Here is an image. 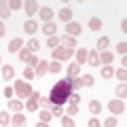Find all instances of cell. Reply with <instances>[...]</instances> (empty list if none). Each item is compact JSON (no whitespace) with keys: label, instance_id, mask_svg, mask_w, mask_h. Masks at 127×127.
Wrapping results in <instances>:
<instances>
[{"label":"cell","instance_id":"obj_1","mask_svg":"<svg viewBox=\"0 0 127 127\" xmlns=\"http://www.w3.org/2000/svg\"><path fill=\"white\" fill-rule=\"evenodd\" d=\"M70 93H72V87H70V78H62V81H57L53 85V89H51V95H49V102L53 106H62L68 102Z\"/></svg>","mask_w":127,"mask_h":127},{"label":"cell","instance_id":"obj_2","mask_svg":"<svg viewBox=\"0 0 127 127\" xmlns=\"http://www.w3.org/2000/svg\"><path fill=\"white\" fill-rule=\"evenodd\" d=\"M13 91L19 95V97H30V93H32V87L28 85L26 81H17V83H15V87H13Z\"/></svg>","mask_w":127,"mask_h":127},{"label":"cell","instance_id":"obj_3","mask_svg":"<svg viewBox=\"0 0 127 127\" xmlns=\"http://www.w3.org/2000/svg\"><path fill=\"white\" fill-rule=\"evenodd\" d=\"M72 53H74L72 49L57 47V49H53V59H55V62H59V59H70V57H72Z\"/></svg>","mask_w":127,"mask_h":127},{"label":"cell","instance_id":"obj_4","mask_svg":"<svg viewBox=\"0 0 127 127\" xmlns=\"http://www.w3.org/2000/svg\"><path fill=\"white\" fill-rule=\"evenodd\" d=\"M38 102H40V93L38 91H32L30 93V97H28V110H36L38 108Z\"/></svg>","mask_w":127,"mask_h":127},{"label":"cell","instance_id":"obj_5","mask_svg":"<svg viewBox=\"0 0 127 127\" xmlns=\"http://www.w3.org/2000/svg\"><path fill=\"white\" fill-rule=\"evenodd\" d=\"M108 108L112 114H121L125 110V104H123V100H112V102H108Z\"/></svg>","mask_w":127,"mask_h":127},{"label":"cell","instance_id":"obj_6","mask_svg":"<svg viewBox=\"0 0 127 127\" xmlns=\"http://www.w3.org/2000/svg\"><path fill=\"white\" fill-rule=\"evenodd\" d=\"M66 34H68V36H78V34H81V23H76V21H70L68 26H66Z\"/></svg>","mask_w":127,"mask_h":127},{"label":"cell","instance_id":"obj_7","mask_svg":"<svg viewBox=\"0 0 127 127\" xmlns=\"http://www.w3.org/2000/svg\"><path fill=\"white\" fill-rule=\"evenodd\" d=\"M59 42L64 45V49H72V51H74V47H76V38L68 36V34H66L64 38H59Z\"/></svg>","mask_w":127,"mask_h":127},{"label":"cell","instance_id":"obj_8","mask_svg":"<svg viewBox=\"0 0 127 127\" xmlns=\"http://www.w3.org/2000/svg\"><path fill=\"white\" fill-rule=\"evenodd\" d=\"M40 19L47 23H51V19H53V11H51V6H42L40 9Z\"/></svg>","mask_w":127,"mask_h":127},{"label":"cell","instance_id":"obj_9","mask_svg":"<svg viewBox=\"0 0 127 127\" xmlns=\"http://www.w3.org/2000/svg\"><path fill=\"white\" fill-rule=\"evenodd\" d=\"M21 47H23V40H21V38H13V40L9 42V51H11V53L21 51Z\"/></svg>","mask_w":127,"mask_h":127},{"label":"cell","instance_id":"obj_10","mask_svg":"<svg viewBox=\"0 0 127 127\" xmlns=\"http://www.w3.org/2000/svg\"><path fill=\"white\" fill-rule=\"evenodd\" d=\"M23 30H26L30 36H34V34H36V30H38V26H36V21H34V19H30V21L23 23Z\"/></svg>","mask_w":127,"mask_h":127},{"label":"cell","instance_id":"obj_11","mask_svg":"<svg viewBox=\"0 0 127 127\" xmlns=\"http://www.w3.org/2000/svg\"><path fill=\"white\" fill-rule=\"evenodd\" d=\"M59 19L66 21V23H70V21H72V9H68V6L62 9V11H59Z\"/></svg>","mask_w":127,"mask_h":127},{"label":"cell","instance_id":"obj_12","mask_svg":"<svg viewBox=\"0 0 127 127\" xmlns=\"http://www.w3.org/2000/svg\"><path fill=\"white\" fill-rule=\"evenodd\" d=\"M49 72V62H38L36 66V76H45Z\"/></svg>","mask_w":127,"mask_h":127},{"label":"cell","instance_id":"obj_13","mask_svg":"<svg viewBox=\"0 0 127 127\" xmlns=\"http://www.w3.org/2000/svg\"><path fill=\"white\" fill-rule=\"evenodd\" d=\"M89 112H91V114L102 112V102H100V100H91V102H89Z\"/></svg>","mask_w":127,"mask_h":127},{"label":"cell","instance_id":"obj_14","mask_svg":"<svg viewBox=\"0 0 127 127\" xmlns=\"http://www.w3.org/2000/svg\"><path fill=\"white\" fill-rule=\"evenodd\" d=\"M11 125H13V127H23V125H26V117L17 112L13 119H11Z\"/></svg>","mask_w":127,"mask_h":127},{"label":"cell","instance_id":"obj_15","mask_svg":"<svg viewBox=\"0 0 127 127\" xmlns=\"http://www.w3.org/2000/svg\"><path fill=\"white\" fill-rule=\"evenodd\" d=\"M87 62H89L91 66H100V55H97V51H89V55H87Z\"/></svg>","mask_w":127,"mask_h":127},{"label":"cell","instance_id":"obj_16","mask_svg":"<svg viewBox=\"0 0 127 127\" xmlns=\"http://www.w3.org/2000/svg\"><path fill=\"white\" fill-rule=\"evenodd\" d=\"M87 55H89V51H87V49H78L76 51V64H78V66L87 62Z\"/></svg>","mask_w":127,"mask_h":127},{"label":"cell","instance_id":"obj_17","mask_svg":"<svg viewBox=\"0 0 127 127\" xmlns=\"http://www.w3.org/2000/svg\"><path fill=\"white\" fill-rule=\"evenodd\" d=\"M13 76H15L13 66H4V68H2V78H4V81H11Z\"/></svg>","mask_w":127,"mask_h":127},{"label":"cell","instance_id":"obj_18","mask_svg":"<svg viewBox=\"0 0 127 127\" xmlns=\"http://www.w3.org/2000/svg\"><path fill=\"white\" fill-rule=\"evenodd\" d=\"M9 15H11L9 4H6V2H0V21H2V19H6Z\"/></svg>","mask_w":127,"mask_h":127},{"label":"cell","instance_id":"obj_19","mask_svg":"<svg viewBox=\"0 0 127 127\" xmlns=\"http://www.w3.org/2000/svg\"><path fill=\"white\" fill-rule=\"evenodd\" d=\"M38 47H40V45H38L36 36H32L30 40H28V51H32V53H36V51H38Z\"/></svg>","mask_w":127,"mask_h":127},{"label":"cell","instance_id":"obj_20","mask_svg":"<svg viewBox=\"0 0 127 127\" xmlns=\"http://www.w3.org/2000/svg\"><path fill=\"white\" fill-rule=\"evenodd\" d=\"M23 6H26V13H28V15H34V13H36L38 9H40V6H38L36 2H26Z\"/></svg>","mask_w":127,"mask_h":127},{"label":"cell","instance_id":"obj_21","mask_svg":"<svg viewBox=\"0 0 127 127\" xmlns=\"http://www.w3.org/2000/svg\"><path fill=\"white\" fill-rule=\"evenodd\" d=\"M78 72H81V66H78V64H70V66H68V74H70L72 78H76Z\"/></svg>","mask_w":127,"mask_h":127},{"label":"cell","instance_id":"obj_22","mask_svg":"<svg viewBox=\"0 0 127 127\" xmlns=\"http://www.w3.org/2000/svg\"><path fill=\"white\" fill-rule=\"evenodd\" d=\"M89 28H91V30H100V28H102V19L100 17H91L89 19Z\"/></svg>","mask_w":127,"mask_h":127},{"label":"cell","instance_id":"obj_23","mask_svg":"<svg viewBox=\"0 0 127 127\" xmlns=\"http://www.w3.org/2000/svg\"><path fill=\"white\" fill-rule=\"evenodd\" d=\"M42 32H45L49 38L55 36V26H53V23H45V26H42Z\"/></svg>","mask_w":127,"mask_h":127},{"label":"cell","instance_id":"obj_24","mask_svg":"<svg viewBox=\"0 0 127 127\" xmlns=\"http://www.w3.org/2000/svg\"><path fill=\"white\" fill-rule=\"evenodd\" d=\"M19 57H21L23 62H28V64H30V59L34 57V53H32V51H28V49H21V51H19Z\"/></svg>","mask_w":127,"mask_h":127},{"label":"cell","instance_id":"obj_25","mask_svg":"<svg viewBox=\"0 0 127 127\" xmlns=\"http://www.w3.org/2000/svg\"><path fill=\"white\" fill-rule=\"evenodd\" d=\"M108 38H106V36H102L100 38V40H97V53H102V51H106V47H108Z\"/></svg>","mask_w":127,"mask_h":127},{"label":"cell","instance_id":"obj_26","mask_svg":"<svg viewBox=\"0 0 127 127\" xmlns=\"http://www.w3.org/2000/svg\"><path fill=\"white\" fill-rule=\"evenodd\" d=\"M70 87H72V91L83 89V81H81V78H70Z\"/></svg>","mask_w":127,"mask_h":127},{"label":"cell","instance_id":"obj_27","mask_svg":"<svg viewBox=\"0 0 127 127\" xmlns=\"http://www.w3.org/2000/svg\"><path fill=\"white\" fill-rule=\"evenodd\" d=\"M97 55H100V64H102V62H104V64H110V62H112V55H110L108 51H102V53H97Z\"/></svg>","mask_w":127,"mask_h":127},{"label":"cell","instance_id":"obj_28","mask_svg":"<svg viewBox=\"0 0 127 127\" xmlns=\"http://www.w3.org/2000/svg\"><path fill=\"white\" fill-rule=\"evenodd\" d=\"M9 108L17 112V110H21V108H23V104H21L19 100H9Z\"/></svg>","mask_w":127,"mask_h":127},{"label":"cell","instance_id":"obj_29","mask_svg":"<svg viewBox=\"0 0 127 127\" xmlns=\"http://www.w3.org/2000/svg\"><path fill=\"white\" fill-rule=\"evenodd\" d=\"M47 45H49V49H57V47H59V38L57 36H51L49 40H47Z\"/></svg>","mask_w":127,"mask_h":127},{"label":"cell","instance_id":"obj_30","mask_svg":"<svg viewBox=\"0 0 127 127\" xmlns=\"http://www.w3.org/2000/svg\"><path fill=\"white\" fill-rule=\"evenodd\" d=\"M81 81H83V87H91L93 85V76H91V74H85Z\"/></svg>","mask_w":127,"mask_h":127},{"label":"cell","instance_id":"obj_31","mask_svg":"<svg viewBox=\"0 0 127 127\" xmlns=\"http://www.w3.org/2000/svg\"><path fill=\"white\" fill-rule=\"evenodd\" d=\"M59 70H62V64L59 62H51L49 64V72H59Z\"/></svg>","mask_w":127,"mask_h":127},{"label":"cell","instance_id":"obj_32","mask_svg":"<svg viewBox=\"0 0 127 127\" xmlns=\"http://www.w3.org/2000/svg\"><path fill=\"white\" fill-rule=\"evenodd\" d=\"M112 74H114V70L110 68V66H106V68H102V76H104V78H110Z\"/></svg>","mask_w":127,"mask_h":127},{"label":"cell","instance_id":"obj_33","mask_svg":"<svg viewBox=\"0 0 127 127\" xmlns=\"http://www.w3.org/2000/svg\"><path fill=\"white\" fill-rule=\"evenodd\" d=\"M11 123V117L6 112H0V125H9Z\"/></svg>","mask_w":127,"mask_h":127},{"label":"cell","instance_id":"obj_34","mask_svg":"<svg viewBox=\"0 0 127 127\" xmlns=\"http://www.w3.org/2000/svg\"><path fill=\"white\" fill-rule=\"evenodd\" d=\"M23 76H26V83H28V81H30V78H34V70H32L30 66H28V68L23 70Z\"/></svg>","mask_w":127,"mask_h":127},{"label":"cell","instance_id":"obj_35","mask_svg":"<svg viewBox=\"0 0 127 127\" xmlns=\"http://www.w3.org/2000/svg\"><path fill=\"white\" fill-rule=\"evenodd\" d=\"M117 95H119V97H121V100H123V97H125V95H127V93H125V83H121V85L117 87Z\"/></svg>","mask_w":127,"mask_h":127},{"label":"cell","instance_id":"obj_36","mask_svg":"<svg viewBox=\"0 0 127 127\" xmlns=\"http://www.w3.org/2000/svg\"><path fill=\"white\" fill-rule=\"evenodd\" d=\"M40 121L42 123H49L51 121V112H49V110H42V112H40Z\"/></svg>","mask_w":127,"mask_h":127},{"label":"cell","instance_id":"obj_37","mask_svg":"<svg viewBox=\"0 0 127 127\" xmlns=\"http://www.w3.org/2000/svg\"><path fill=\"white\" fill-rule=\"evenodd\" d=\"M21 6H23V4L19 2V0H13V2H9V9H11V11H17V9H21Z\"/></svg>","mask_w":127,"mask_h":127},{"label":"cell","instance_id":"obj_38","mask_svg":"<svg viewBox=\"0 0 127 127\" xmlns=\"http://www.w3.org/2000/svg\"><path fill=\"white\" fill-rule=\"evenodd\" d=\"M104 125H106V127H117V119H114V117H108V119L104 121Z\"/></svg>","mask_w":127,"mask_h":127},{"label":"cell","instance_id":"obj_39","mask_svg":"<svg viewBox=\"0 0 127 127\" xmlns=\"http://www.w3.org/2000/svg\"><path fill=\"white\" fill-rule=\"evenodd\" d=\"M62 123H64V127H74V121L70 117H62Z\"/></svg>","mask_w":127,"mask_h":127},{"label":"cell","instance_id":"obj_40","mask_svg":"<svg viewBox=\"0 0 127 127\" xmlns=\"http://www.w3.org/2000/svg\"><path fill=\"white\" fill-rule=\"evenodd\" d=\"M38 106H42V108H51V102H49V97H40Z\"/></svg>","mask_w":127,"mask_h":127},{"label":"cell","instance_id":"obj_41","mask_svg":"<svg viewBox=\"0 0 127 127\" xmlns=\"http://www.w3.org/2000/svg\"><path fill=\"white\" fill-rule=\"evenodd\" d=\"M68 100H70V104H72V106H76V104H78V100H81V97H78L76 93H70V97H68Z\"/></svg>","mask_w":127,"mask_h":127},{"label":"cell","instance_id":"obj_42","mask_svg":"<svg viewBox=\"0 0 127 127\" xmlns=\"http://www.w3.org/2000/svg\"><path fill=\"white\" fill-rule=\"evenodd\" d=\"M53 114H55V117H64V110H62V106H53Z\"/></svg>","mask_w":127,"mask_h":127},{"label":"cell","instance_id":"obj_43","mask_svg":"<svg viewBox=\"0 0 127 127\" xmlns=\"http://www.w3.org/2000/svg\"><path fill=\"white\" fill-rule=\"evenodd\" d=\"M117 51H119V53H125V51H127V45H125V42H119V47H117Z\"/></svg>","mask_w":127,"mask_h":127},{"label":"cell","instance_id":"obj_44","mask_svg":"<svg viewBox=\"0 0 127 127\" xmlns=\"http://www.w3.org/2000/svg\"><path fill=\"white\" fill-rule=\"evenodd\" d=\"M89 127H102V123L97 119H89Z\"/></svg>","mask_w":127,"mask_h":127},{"label":"cell","instance_id":"obj_45","mask_svg":"<svg viewBox=\"0 0 127 127\" xmlns=\"http://www.w3.org/2000/svg\"><path fill=\"white\" fill-rule=\"evenodd\" d=\"M13 93H15V91H13V87H6V89H4V95L9 97V100L13 97Z\"/></svg>","mask_w":127,"mask_h":127},{"label":"cell","instance_id":"obj_46","mask_svg":"<svg viewBox=\"0 0 127 127\" xmlns=\"http://www.w3.org/2000/svg\"><path fill=\"white\" fill-rule=\"evenodd\" d=\"M117 76H119V81H125V68H121V70H119V72H117Z\"/></svg>","mask_w":127,"mask_h":127},{"label":"cell","instance_id":"obj_47","mask_svg":"<svg viewBox=\"0 0 127 127\" xmlns=\"http://www.w3.org/2000/svg\"><path fill=\"white\" fill-rule=\"evenodd\" d=\"M76 112H78V106H72V104H70V108H68V114L72 117V114H76Z\"/></svg>","mask_w":127,"mask_h":127},{"label":"cell","instance_id":"obj_48","mask_svg":"<svg viewBox=\"0 0 127 127\" xmlns=\"http://www.w3.org/2000/svg\"><path fill=\"white\" fill-rule=\"evenodd\" d=\"M34 66H38V57H36V55L30 59V68H32V70H34Z\"/></svg>","mask_w":127,"mask_h":127},{"label":"cell","instance_id":"obj_49","mask_svg":"<svg viewBox=\"0 0 127 127\" xmlns=\"http://www.w3.org/2000/svg\"><path fill=\"white\" fill-rule=\"evenodd\" d=\"M4 34H6V28H4V26H2V21H0V38L4 36Z\"/></svg>","mask_w":127,"mask_h":127},{"label":"cell","instance_id":"obj_50","mask_svg":"<svg viewBox=\"0 0 127 127\" xmlns=\"http://www.w3.org/2000/svg\"><path fill=\"white\" fill-rule=\"evenodd\" d=\"M125 30H127V21L123 19V21H121V32H125Z\"/></svg>","mask_w":127,"mask_h":127},{"label":"cell","instance_id":"obj_51","mask_svg":"<svg viewBox=\"0 0 127 127\" xmlns=\"http://www.w3.org/2000/svg\"><path fill=\"white\" fill-rule=\"evenodd\" d=\"M36 127H49V125H47V123H42V121H40V123H38Z\"/></svg>","mask_w":127,"mask_h":127},{"label":"cell","instance_id":"obj_52","mask_svg":"<svg viewBox=\"0 0 127 127\" xmlns=\"http://www.w3.org/2000/svg\"><path fill=\"white\" fill-rule=\"evenodd\" d=\"M2 127H6V125H2Z\"/></svg>","mask_w":127,"mask_h":127}]
</instances>
